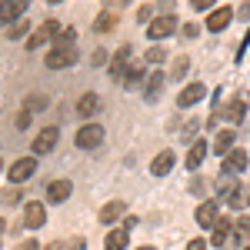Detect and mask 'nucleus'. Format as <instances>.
<instances>
[{
	"label": "nucleus",
	"mask_w": 250,
	"mask_h": 250,
	"mask_svg": "<svg viewBox=\"0 0 250 250\" xmlns=\"http://www.w3.org/2000/svg\"><path fill=\"white\" fill-rule=\"evenodd\" d=\"M167 60V50L160 47V43H154L150 50H147V57H144V63H150V67H157V63H164Z\"/></svg>",
	"instance_id": "nucleus-27"
},
{
	"label": "nucleus",
	"mask_w": 250,
	"mask_h": 250,
	"mask_svg": "<svg viewBox=\"0 0 250 250\" xmlns=\"http://www.w3.org/2000/svg\"><path fill=\"white\" fill-rule=\"evenodd\" d=\"M237 17H240V20H250V3H244V7L237 10Z\"/></svg>",
	"instance_id": "nucleus-41"
},
{
	"label": "nucleus",
	"mask_w": 250,
	"mask_h": 250,
	"mask_svg": "<svg viewBox=\"0 0 250 250\" xmlns=\"http://www.w3.org/2000/svg\"><path fill=\"white\" fill-rule=\"evenodd\" d=\"M34 170H37V160H34V157H20V160H14V164H10V180H14V184H23V180H30V177H34Z\"/></svg>",
	"instance_id": "nucleus-6"
},
{
	"label": "nucleus",
	"mask_w": 250,
	"mask_h": 250,
	"mask_svg": "<svg viewBox=\"0 0 250 250\" xmlns=\"http://www.w3.org/2000/svg\"><path fill=\"white\" fill-rule=\"evenodd\" d=\"M50 3H60V0H50Z\"/></svg>",
	"instance_id": "nucleus-45"
},
{
	"label": "nucleus",
	"mask_w": 250,
	"mask_h": 250,
	"mask_svg": "<svg viewBox=\"0 0 250 250\" xmlns=\"http://www.w3.org/2000/svg\"><path fill=\"white\" fill-rule=\"evenodd\" d=\"M127 233H130L127 227L110 230V233H107V240H104V247H107V250H124V247H127Z\"/></svg>",
	"instance_id": "nucleus-21"
},
{
	"label": "nucleus",
	"mask_w": 250,
	"mask_h": 250,
	"mask_svg": "<svg viewBox=\"0 0 250 250\" xmlns=\"http://www.w3.org/2000/svg\"><path fill=\"white\" fill-rule=\"evenodd\" d=\"M137 250H154V247H137Z\"/></svg>",
	"instance_id": "nucleus-44"
},
{
	"label": "nucleus",
	"mask_w": 250,
	"mask_h": 250,
	"mask_svg": "<svg viewBox=\"0 0 250 250\" xmlns=\"http://www.w3.org/2000/svg\"><path fill=\"white\" fill-rule=\"evenodd\" d=\"M213 150H217V154H230L233 150V130H220V134L213 137Z\"/></svg>",
	"instance_id": "nucleus-22"
},
{
	"label": "nucleus",
	"mask_w": 250,
	"mask_h": 250,
	"mask_svg": "<svg viewBox=\"0 0 250 250\" xmlns=\"http://www.w3.org/2000/svg\"><path fill=\"white\" fill-rule=\"evenodd\" d=\"M57 34H60V23H57V20H43L37 30H34V37H27V47H30V50H37V47L47 43V40H54Z\"/></svg>",
	"instance_id": "nucleus-4"
},
{
	"label": "nucleus",
	"mask_w": 250,
	"mask_h": 250,
	"mask_svg": "<svg viewBox=\"0 0 250 250\" xmlns=\"http://www.w3.org/2000/svg\"><path fill=\"white\" fill-rule=\"evenodd\" d=\"M150 10H154V7H140V10H137V17H140V20H147V23H150Z\"/></svg>",
	"instance_id": "nucleus-40"
},
{
	"label": "nucleus",
	"mask_w": 250,
	"mask_h": 250,
	"mask_svg": "<svg viewBox=\"0 0 250 250\" xmlns=\"http://www.w3.org/2000/svg\"><path fill=\"white\" fill-rule=\"evenodd\" d=\"M173 30H177V17H173V14L154 17L150 23H147V37H150V40H164V37H170Z\"/></svg>",
	"instance_id": "nucleus-3"
},
{
	"label": "nucleus",
	"mask_w": 250,
	"mask_h": 250,
	"mask_svg": "<svg viewBox=\"0 0 250 250\" xmlns=\"http://www.w3.org/2000/svg\"><path fill=\"white\" fill-rule=\"evenodd\" d=\"M114 23H117L114 14H104V17H97V20H94V30H97V34H107V30H110Z\"/></svg>",
	"instance_id": "nucleus-31"
},
{
	"label": "nucleus",
	"mask_w": 250,
	"mask_h": 250,
	"mask_svg": "<svg viewBox=\"0 0 250 250\" xmlns=\"http://www.w3.org/2000/svg\"><path fill=\"white\" fill-rule=\"evenodd\" d=\"M30 120H34V117H30V110H20L17 120H14V127H17V130H27V127H30Z\"/></svg>",
	"instance_id": "nucleus-33"
},
{
	"label": "nucleus",
	"mask_w": 250,
	"mask_h": 250,
	"mask_svg": "<svg viewBox=\"0 0 250 250\" xmlns=\"http://www.w3.org/2000/svg\"><path fill=\"white\" fill-rule=\"evenodd\" d=\"M124 213H127V204H124V200H110V204H104V210H100V224H117Z\"/></svg>",
	"instance_id": "nucleus-16"
},
{
	"label": "nucleus",
	"mask_w": 250,
	"mask_h": 250,
	"mask_svg": "<svg viewBox=\"0 0 250 250\" xmlns=\"http://www.w3.org/2000/svg\"><path fill=\"white\" fill-rule=\"evenodd\" d=\"M30 0H3L0 3V23H10V20H20V14L27 10Z\"/></svg>",
	"instance_id": "nucleus-12"
},
{
	"label": "nucleus",
	"mask_w": 250,
	"mask_h": 250,
	"mask_svg": "<svg viewBox=\"0 0 250 250\" xmlns=\"http://www.w3.org/2000/svg\"><path fill=\"white\" fill-rule=\"evenodd\" d=\"M74 40H77V30L74 27H60V34L54 37V47H77Z\"/></svg>",
	"instance_id": "nucleus-25"
},
{
	"label": "nucleus",
	"mask_w": 250,
	"mask_h": 250,
	"mask_svg": "<svg viewBox=\"0 0 250 250\" xmlns=\"http://www.w3.org/2000/svg\"><path fill=\"white\" fill-rule=\"evenodd\" d=\"M43 250H60V244H50V247H43Z\"/></svg>",
	"instance_id": "nucleus-42"
},
{
	"label": "nucleus",
	"mask_w": 250,
	"mask_h": 250,
	"mask_svg": "<svg viewBox=\"0 0 250 250\" xmlns=\"http://www.w3.org/2000/svg\"><path fill=\"white\" fill-rule=\"evenodd\" d=\"M244 250H250V247H244Z\"/></svg>",
	"instance_id": "nucleus-46"
},
{
	"label": "nucleus",
	"mask_w": 250,
	"mask_h": 250,
	"mask_svg": "<svg viewBox=\"0 0 250 250\" xmlns=\"http://www.w3.org/2000/svg\"><path fill=\"white\" fill-rule=\"evenodd\" d=\"M227 204H230V207H237V210H244V207L250 204V190H244V187H237V190H233L230 197H227Z\"/></svg>",
	"instance_id": "nucleus-26"
},
{
	"label": "nucleus",
	"mask_w": 250,
	"mask_h": 250,
	"mask_svg": "<svg viewBox=\"0 0 250 250\" xmlns=\"http://www.w3.org/2000/svg\"><path fill=\"white\" fill-rule=\"evenodd\" d=\"M187 250H207V240H190Z\"/></svg>",
	"instance_id": "nucleus-39"
},
{
	"label": "nucleus",
	"mask_w": 250,
	"mask_h": 250,
	"mask_svg": "<svg viewBox=\"0 0 250 250\" xmlns=\"http://www.w3.org/2000/svg\"><path fill=\"white\" fill-rule=\"evenodd\" d=\"M70 193H74V184H70V180H54V184H47V200H50V204H63Z\"/></svg>",
	"instance_id": "nucleus-14"
},
{
	"label": "nucleus",
	"mask_w": 250,
	"mask_h": 250,
	"mask_svg": "<svg viewBox=\"0 0 250 250\" xmlns=\"http://www.w3.org/2000/svg\"><path fill=\"white\" fill-rule=\"evenodd\" d=\"M230 20H233V7H217V10H210V17H207V30L210 34H220Z\"/></svg>",
	"instance_id": "nucleus-9"
},
{
	"label": "nucleus",
	"mask_w": 250,
	"mask_h": 250,
	"mask_svg": "<svg viewBox=\"0 0 250 250\" xmlns=\"http://www.w3.org/2000/svg\"><path fill=\"white\" fill-rule=\"evenodd\" d=\"M187 70H190V60L177 57V60H173V67H170V77L173 80H184V77H187Z\"/></svg>",
	"instance_id": "nucleus-28"
},
{
	"label": "nucleus",
	"mask_w": 250,
	"mask_h": 250,
	"mask_svg": "<svg viewBox=\"0 0 250 250\" xmlns=\"http://www.w3.org/2000/svg\"><path fill=\"white\" fill-rule=\"evenodd\" d=\"M0 200H3L7 207H10V204H17V190H14V187H10V190H3V193H0Z\"/></svg>",
	"instance_id": "nucleus-34"
},
{
	"label": "nucleus",
	"mask_w": 250,
	"mask_h": 250,
	"mask_svg": "<svg viewBox=\"0 0 250 250\" xmlns=\"http://www.w3.org/2000/svg\"><path fill=\"white\" fill-rule=\"evenodd\" d=\"M57 127H43L37 134V140H34V154H50L54 147H57Z\"/></svg>",
	"instance_id": "nucleus-10"
},
{
	"label": "nucleus",
	"mask_w": 250,
	"mask_h": 250,
	"mask_svg": "<svg viewBox=\"0 0 250 250\" xmlns=\"http://www.w3.org/2000/svg\"><path fill=\"white\" fill-rule=\"evenodd\" d=\"M237 244H240V240H237V233H233V220H224V217H220V220L213 224V230H210V247L213 250H233Z\"/></svg>",
	"instance_id": "nucleus-1"
},
{
	"label": "nucleus",
	"mask_w": 250,
	"mask_h": 250,
	"mask_svg": "<svg viewBox=\"0 0 250 250\" xmlns=\"http://www.w3.org/2000/svg\"><path fill=\"white\" fill-rule=\"evenodd\" d=\"M213 3H217V0H190V7H193V10H210Z\"/></svg>",
	"instance_id": "nucleus-35"
},
{
	"label": "nucleus",
	"mask_w": 250,
	"mask_h": 250,
	"mask_svg": "<svg viewBox=\"0 0 250 250\" xmlns=\"http://www.w3.org/2000/svg\"><path fill=\"white\" fill-rule=\"evenodd\" d=\"M77 60V47H54L50 54H47V67L50 70H63V67H70Z\"/></svg>",
	"instance_id": "nucleus-5"
},
{
	"label": "nucleus",
	"mask_w": 250,
	"mask_h": 250,
	"mask_svg": "<svg viewBox=\"0 0 250 250\" xmlns=\"http://www.w3.org/2000/svg\"><path fill=\"white\" fill-rule=\"evenodd\" d=\"M107 60H110V57H107V50H100V47H97V50H94V67L107 63Z\"/></svg>",
	"instance_id": "nucleus-36"
},
{
	"label": "nucleus",
	"mask_w": 250,
	"mask_h": 250,
	"mask_svg": "<svg viewBox=\"0 0 250 250\" xmlns=\"http://www.w3.org/2000/svg\"><path fill=\"white\" fill-rule=\"evenodd\" d=\"M233 233H237V240H247V237H250V217H247V213L233 220Z\"/></svg>",
	"instance_id": "nucleus-29"
},
{
	"label": "nucleus",
	"mask_w": 250,
	"mask_h": 250,
	"mask_svg": "<svg viewBox=\"0 0 250 250\" xmlns=\"http://www.w3.org/2000/svg\"><path fill=\"white\" fill-rule=\"evenodd\" d=\"M204 97H207V87H204V83H187V87L180 90V97H177V107L187 110V107H193V104H200Z\"/></svg>",
	"instance_id": "nucleus-7"
},
{
	"label": "nucleus",
	"mask_w": 250,
	"mask_h": 250,
	"mask_svg": "<svg viewBox=\"0 0 250 250\" xmlns=\"http://www.w3.org/2000/svg\"><path fill=\"white\" fill-rule=\"evenodd\" d=\"M164 74H160V70H154V74H150V77H147V83H144V87H147V100H157V94H160V87H164Z\"/></svg>",
	"instance_id": "nucleus-24"
},
{
	"label": "nucleus",
	"mask_w": 250,
	"mask_h": 250,
	"mask_svg": "<svg viewBox=\"0 0 250 250\" xmlns=\"http://www.w3.org/2000/svg\"><path fill=\"white\" fill-rule=\"evenodd\" d=\"M193 217H197V224H200L204 230H213V224L220 220V213H217V204H213V200H207V204H200Z\"/></svg>",
	"instance_id": "nucleus-11"
},
{
	"label": "nucleus",
	"mask_w": 250,
	"mask_h": 250,
	"mask_svg": "<svg viewBox=\"0 0 250 250\" xmlns=\"http://www.w3.org/2000/svg\"><path fill=\"white\" fill-rule=\"evenodd\" d=\"M14 250H40V244L37 240H23V244H17Z\"/></svg>",
	"instance_id": "nucleus-37"
},
{
	"label": "nucleus",
	"mask_w": 250,
	"mask_h": 250,
	"mask_svg": "<svg viewBox=\"0 0 250 250\" xmlns=\"http://www.w3.org/2000/svg\"><path fill=\"white\" fill-rule=\"evenodd\" d=\"M244 110H247V107H244V100H240V97H233L230 104H224V107L217 110V117H220V120H227V124H240Z\"/></svg>",
	"instance_id": "nucleus-13"
},
{
	"label": "nucleus",
	"mask_w": 250,
	"mask_h": 250,
	"mask_svg": "<svg viewBox=\"0 0 250 250\" xmlns=\"http://www.w3.org/2000/svg\"><path fill=\"white\" fill-rule=\"evenodd\" d=\"M127 63H130V47H120L114 54V60H110V74L114 77H124L127 74Z\"/></svg>",
	"instance_id": "nucleus-19"
},
{
	"label": "nucleus",
	"mask_w": 250,
	"mask_h": 250,
	"mask_svg": "<svg viewBox=\"0 0 250 250\" xmlns=\"http://www.w3.org/2000/svg\"><path fill=\"white\" fill-rule=\"evenodd\" d=\"M100 144H104V127H100V124H83L77 130V147L80 150H94Z\"/></svg>",
	"instance_id": "nucleus-2"
},
{
	"label": "nucleus",
	"mask_w": 250,
	"mask_h": 250,
	"mask_svg": "<svg viewBox=\"0 0 250 250\" xmlns=\"http://www.w3.org/2000/svg\"><path fill=\"white\" fill-rule=\"evenodd\" d=\"M184 37H187V40L197 37V23H184Z\"/></svg>",
	"instance_id": "nucleus-38"
},
{
	"label": "nucleus",
	"mask_w": 250,
	"mask_h": 250,
	"mask_svg": "<svg viewBox=\"0 0 250 250\" xmlns=\"http://www.w3.org/2000/svg\"><path fill=\"white\" fill-rule=\"evenodd\" d=\"M27 30H30V23H27V20H17V23L7 30V37H10V40H20V37H27Z\"/></svg>",
	"instance_id": "nucleus-32"
},
{
	"label": "nucleus",
	"mask_w": 250,
	"mask_h": 250,
	"mask_svg": "<svg viewBox=\"0 0 250 250\" xmlns=\"http://www.w3.org/2000/svg\"><path fill=\"white\" fill-rule=\"evenodd\" d=\"M47 224V210H43V204L40 200H30L27 207H23V227H30V230H37Z\"/></svg>",
	"instance_id": "nucleus-8"
},
{
	"label": "nucleus",
	"mask_w": 250,
	"mask_h": 250,
	"mask_svg": "<svg viewBox=\"0 0 250 250\" xmlns=\"http://www.w3.org/2000/svg\"><path fill=\"white\" fill-rule=\"evenodd\" d=\"M170 167H173V150H160V154L154 157V164H150L154 177H164V173H170Z\"/></svg>",
	"instance_id": "nucleus-20"
},
{
	"label": "nucleus",
	"mask_w": 250,
	"mask_h": 250,
	"mask_svg": "<svg viewBox=\"0 0 250 250\" xmlns=\"http://www.w3.org/2000/svg\"><path fill=\"white\" fill-rule=\"evenodd\" d=\"M3 227H7V224H3V220H0V233H3Z\"/></svg>",
	"instance_id": "nucleus-43"
},
{
	"label": "nucleus",
	"mask_w": 250,
	"mask_h": 250,
	"mask_svg": "<svg viewBox=\"0 0 250 250\" xmlns=\"http://www.w3.org/2000/svg\"><path fill=\"white\" fill-rule=\"evenodd\" d=\"M233 190H237V173H224V177L217 180V197H224V200H227Z\"/></svg>",
	"instance_id": "nucleus-23"
},
{
	"label": "nucleus",
	"mask_w": 250,
	"mask_h": 250,
	"mask_svg": "<svg viewBox=\"0 0 250 250\" xmlns=\"http://www.w3.org/2000/svg\"><path fill=\"white\" fill-rule=\"evenodd\" d=\"M140 77H144V63H130V67H127V74H124V80H127V87H134V83H140Z\"/></svg>",
	"instance_id": "nucleus-30"
},
{
	"label": "nucleus",
	"mask_w": 250,
	"mask_h": 250,
	"mask_svg": "<svg viewBox=\"0 0 250 250\" xmlns=\"http://www.w3.org/2000/svg\"><path fill=\"white\" fill-rule=\"evenodd\" d=\"M204 157H207V140H193V147L187 150V170H197L200 164H204Z\"/></svg>",
	"instance_id": "nucleus-17"
},
{
	"label": "nucleus",
	"mask_w": 250,
	"mask_h": 250,
	"mask_svg": "<svg viewBox=\"0 0 250 250\" xmlns=\"http://www.w3.org/2000/svg\"><path fill=\"white\" fill-rule=\"evenodd\" d=\"M240 170H247V150L233 147L230 154L224 157V173H240Z\"/></svg>",
	"instance_id": "nucleus-15"
},
{
	"label": "nucleus",
	"mask_w": 250,
	"mask_h": 250,
	"mask_svg": "<svg viewBox=\"0 0 250 250\" xmlns=\"http://www.w3.org/2000/svg\"><path fill=\"white\" fill-rule=\"evenodd\" d=\"M97 110H100V97L97 94H83L77 100V117H97Z\"/></svg>",
	"instance_id": "nucleus-18"
}]
</instances>
